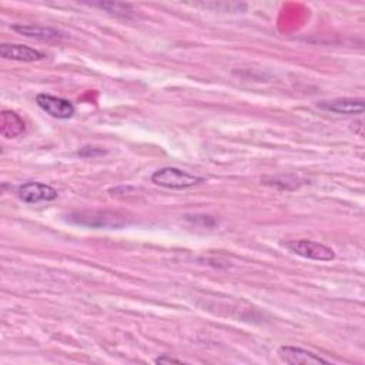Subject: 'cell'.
I'll return each mask as SVG.
<instances>
[{"mask_svg":"<svg viewBox=\"0 0 365 365\" xmlns=\"http://www.w3.org/2000/svg\"><path fill=\"white\" fill-rule=\"evenodd\" d=\"M11 30L31 38H38L43 41H61L63 33L46 26H37V24H13Z\"/></svg>","mask_w":365,"mask_h":365,"instance_id":"cell-9","label":"cell"},{"mask_svg":"<svg viewBox=\"0 0 365 365\" xmlns=\"http://www.w3.org/2000/svg\"><path fill=\"white\" fill-rule=\"evenodd\" d=\"M67 221L88 228H120L128 225L133 217L117 210H81L68 212Z\"/></svg>","mask_w":365,"mask_h":365,"instance_id":"cell-1","label":"cell"},{"mask_svg":"<svg viewBox=\"0 0 365 365\" xmlns=\"http://www.w3.org/2000/svg\"><path fill=\"white\" fill-rule=\"evenodd\" d=\"M106 151L103 148H97V147H83L80 151H78V155H83V157H90V155H101L104 154Z\"/></svg>","mask_w":365,"mask_h":365,"instance_id":"cell-12","label":"cell"},{"mask_svg":"<svg viewBox=\"0 0 365 365\" xmlns=\"http://www.w3.org/2000/svg\"><path fill=\"white\" fill-rule=\"evenodd\" d=\"M318 107L324 111H331L336 114L355 115L364 113V100L361 98H334L328 101H321Z\"/></svg>","mask_w":365,"mask_h":365,"instance_id":"cell-8","label":"cell"},{"mask_svg":"<svg viewBox=\"0 0 365 365\" xmlns=\"http://www.w3.org/2000/svg\"><path fill=\"white\" fill-rule=\"evenodd\" d=\"M155 364H171V362H177V364H181L182 361L181 359H177V358H171V356H167V355H161L158 358H155L154 361Z\"/></svg>","mask_w":365,"mask_h":365,"instance_id":"cell-13","label":"cell"},{"mask_svg":"<svg viewBox=\"0 0 365 365\" xmlns=\"http://www.w3.org/2000/svg\"><path fill=\"white\" fill-rule=\"evenodd\" d=\"M17 197L29 204H36L41 201H53L57 198V191L44 182L27 181L17 187Z\"/></svg>","mask_w":365,"mask_h":365,"instance_id":"cell-5","label":"cell"},{"mask_svg":"<svg viewBox=\"0 0 365 365\" xmlns=\"http://www.w3.org/2000/svg\"><path fill=\"white\" fill-rule=\"evenodd\" d=\"M24 131V121L23 118L11 111V110H3L0 114V133L6 138H14L23 134Z\"/></svg>","mask_w":365,"mask_h":365,"instance_id":"cell-10","label":"cell"},{"mask_svg":"<svg viewBox=\"0 0 365 365\" xmlns=\"http://www.w3.org/2000/svg\"><path fill=\"white\" fill-rule=\"evenodd\" d=\"M278 355L279 358L291 365H314V364H329L328 359H324L314 352L304 349L301 346H294V345H282L278 348Z\"/></svg>","mask_w":365,"mask_h":365,"instance_id":"cell-6","label":"cell"},{"mask_svg":"<svg viewBox=\"0 0 365 365\" xmlns=\"http://www.w3.org/2000/svg\"><path fill=\"white\" fill-rule=\"evenodd\" d=\"M0 56L6 60H16V61H24V63H31V61H38L44 58V53L31 48L24 44H13V43H3L0 46Z\"/></svg>","mask_w":365,"mask_h":365,"instance_id":"cell-7","label":"cell"},{"mask_svg":"<svg viewBox=\"0 0 365 365\" xmlns=\"http://www.w3.org/2000/svg\"><path fill=\"white\" fill-rule=\"evenodd\" d=\"M36 103L43 111L58 120H67L74 114L73 103L63 97L40 93L36 96Z\"/></svg>","mask_w":365,"mask_h":365,"instance_id":"cell-4","label":"cell"},{"mask_svg":"<svg viewBox=\"0 0 365 365\" xmlns=\"http://www.w3.org/2000/svg\"><path fill=\"white\" fill-rule=\"evenodd\" d=\"M151 181L155 185H160L164 188L185 190V188H190V187H194V185L202 182L204 178L192 175V174L182 171L180 168H175V167H163L151 175Z\"/></svg>","mask_w":365,"mask_h":365,"instance_id":"cell-2","label":"cell"},{"mask_svg":"<svg viewBox=\"0 0 365 365\" xmlns=\"http://www.w3.org/2000/svg\"><path fill=\"white\" fill-rule=\"evenodd\" d=\"M284 245L294 254L312 259V261H332L335 258V252L332 248L327 247L325 244L311 241V240H294L287 241Z\"/></svg>","mask_w":365,"mask_h":365,"instance_id":"cell-3","label":"cell"},{"mask_svg":"<svg viewBox=\"0 0 365 365\" xmlns=\"http://www.w3.org/2000/svg\"><path fill=\"white\" fill-rule=\"evenodd\" d=\"M93 6H97L103 10H106L107 13L110 14H114V16H121V17H128L133 10L128 4H124V3H113V1H103V3H93Z\"/></svg>","mask_w":365,"mask_h":365,"instance_id":"cell-11","label":"cell"}]
</instances>
